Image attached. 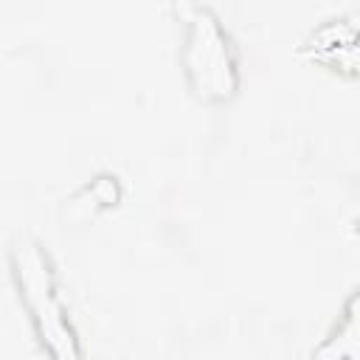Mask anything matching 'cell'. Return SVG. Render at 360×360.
I'll return each instance as SVG.
<instances>
[{"instance_id": "7a4b0ae2", "label": "cell", "mask_w": 360, "mask_h": 360, "mask_svg": "<svg viewBox=\"0 0 360 360\" xmlns=\"http://www.w3.org/2000/svg\"><path fill=\"white\" fill-rule=\"evenodd\" d=\"M183 20H186L183 68L188 87L202 101L231 98L239 84V73H236L231 39L222 31L219 20L205 6H194V3H186Z\"/></svg>"}, {"instance_id": "6da1fadb", "label": "cell", "mask_w": 360, "mask_h": 360, "mask_svg": "<svg viewBox=\"0 0 360 360\" xmlns=\"http://www.w3.org/2000/svg\"><path fill=\"white\" fill-rule=\"evenodd\" d=\"M8 259H11V276L17 281L20 298L31 312V321L42 346L53 357H79L76 332L59 301L48 250L37 239L20 236L11 242Z\"/></svg>"}, {"instance_id": "3957f363", "label": "cell", "mask_w": 360, "mask_h": 360, "mask_svg": "<svg viewBox=\"0 0 360 360\" xmlns=\"http://www.w3.org/2000/svg\"><path fill=\"white\" fill-rule=\"evenodd\" d=\"M312 59L329 65V68H343L354 73L357 68V28L354 20H329L304 45Z\"/></svg>"}]
</instances>
